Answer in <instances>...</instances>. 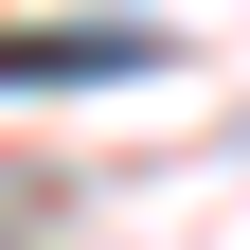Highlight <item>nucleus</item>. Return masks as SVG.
<instances>
[{
    "label": "nucleus",
    "mask_w": 250,
    "mask_h": 250,
    "mask_svg": "<svg viewBox=\"0 0 250 250\" xmlns=\"http://www.w3.org/2000/svg\"><path fill=\"white\" fill-rule=\"evenodd\" d=\"M161 72V36H125V18H89V36H0V89H125Z\"/></svg>",
    "instance_id": "obj_1"
}]
</instances>
